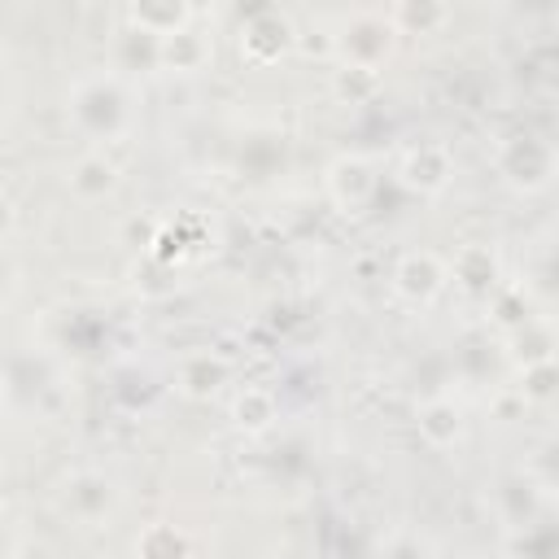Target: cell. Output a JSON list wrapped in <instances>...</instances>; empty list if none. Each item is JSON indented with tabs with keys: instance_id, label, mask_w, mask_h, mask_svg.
Segmentation results:
<instances>
[{
	"instance_id": "cell-1",
	"label": "cell",
	"mask_w": 559,
	"mask_h": 559,
	"mask_svg": "<svg viewBox=\"0 0 559 559\" xmlns=\"http://www.w3.org/2000/svg\"><path fill=\"white\" fill-rule=\"evenodd\" d=\"M498 170L515 192H546L555 179V148L542 135H511L498 148Z\"/></svg>"
},
{
	"instance_id": "cell-2",
	"label": "cell",
	"mask_w": 559,
	"mask_h": 559,
	"mask_svg": "<svg viewBox=\"0 0 559 559\" xmlns=\"http://www.w3.org/2000/svg\"><path fill=\"white\" fill-rule=\"evenodd\" d=\"M297 44V26L288 13L280 9H253L240 26V52L253 61V66H271L280 61L288 48Z\"/></svg>"
},
{
	"instance_id": "cell-3",
	"label": "cell",
	"mask_w": 559,
	"mask_h": 559,
	"mask_svg": "<svg viewBox=\"0 0 559 559\" xmlns=\"http://www.w3.org/2000/svg\"><path fill=\"white\" fill-rule=\"evenodd\" d=\"M445 280H450L445 262H441L437 253H428V249L402 253L397 266H393V288H397V297H406V301H415V306L437 301L441 288H445Z\"/></svg>"
},
{
	"instance_id": "cell-4",
	"label": "cell",
	"mask_w": 559,
	"mask_h": 559,
	"mask_svg": "<svg viewBox=\"0 0 559 559\" xmlns=\"http://www.w3.org/2000/svg\"><path fill=\"white\" fill-rule=\"evenodd\" d=\"M454 175V162L445 153V144H415L402 162H397V183L419 192V197H437Z\"/></svg>"
},
{
	"instance_id": "cell-5",
	"label": "cell",
	"mask_w": 559,
	"mask_h": 559,
	"mask_svg": "<svg viewBox=\"0 0 559 559\" xmlns=\"http://www.w3.org/2000/svg\"><path fill=\"white\" fill-rule=\"evenodd\" d=\"M66 188H70L74 201L96 205V201L114 197V188H118V166H114L105 153H83V157L70 162V170H66Z\"/></svg>"
},
{
	"instance_id": "cell-6",
	"label": "cell",
	"mask_w": 559,
	"mask_h": 559,
	"mask_svg": "<svg viewBox=\"0 0 559 559\" xmlns=\"http://www.w3.org/2000/svg\"><path fill=\"white\" fill-rule=\"evenodd\" d=\"M328 192H332V201L345 205V210L367 205L371 192H376V170H371V162L358 157V153L336 157V162L328 166Z\"/></svg>"
},
{
	"instance_id": "cell-7",
	"label": "cell",
	"mask_w": 559,
	"mask_h": 559,
	"mask_svg": "<svg viewBox=\"0 0 559 559\" xmlns=\"http://www.w3.org/2000/svg\"><path fill=\"white\" fill-rule=\"evenodd\" d=\"M192 17H197V9L183 4V0H140V4H127V22L140 35H153V44L175 35V31H183V26H192Z\"/></svg>"
},
{
	"instance_id": "cell-8",
	"label": "cell",
	"mask_w": 559,
	"mask_h": 559,
	"mask_svg": "<svg viewBox=\"0 0 559 559\" xmlns=\"http://www.w3.org/2000/svg\"><path fill=\"white\" fill-rule=\"evenodd\" d=\"M153 61L162 70H170V74H197L210 61V39L201 31H192V26H183V31H175V35L153 44Z\"/></svg>"
},
{
	"instance_id": "cell-9",
	"label": "cell",
	"mask_w": 559,
	"mask_h": 559,
	"mask_svg": "<svg viewBox=\"0 0 559 559\" xmlns=\"http://www.w3.org/2000/svg\"><path fill=\"white\" fill-rule=\"evenodd\" d=\"M415 428H419L424 445L450 450V445L463 441V411H459L450 397H428V402H419V411H415Z\"/></svg>"
},
{
	"instance_id": "cell-10",
	"label": "cell",
	"mask_w": 559,
	"mask_h": 559,
	"mask_svg": "<svg viewBox=\"0 0 559 559\" xmlns=\"http://www.w3.org/2000/svg\"><path fill=\"white\" fill-rule=\"evenodd\" d=\"M114 507V485L100 472H79L66 480V511L83 524H96Z\"/></svg>"
},
{
	"instance_id": "cell-11",
	"label": "cell",
	"mask_w": 559,
	"mask_h": 559,
	"mask_svg": "<svg viewBox=\"0 0 559 559\" xmlns=\"http://www.w3.org/2000/svg\"><path fill=\"white\" fill-rule=\"evenodd\" d=\"M175 380H179V393L188 397H214L231 380V362L223 354H188Z\"/></svg>"
},
{
	"instance_id": "cell-12",
	"label": "cell",
	"mask_w": 559,
	"mask_h": 559,
	"mask_svg": "<svg viewBox=\"0 0 559 559\" xmlns=\"http://www.w3.org/2000/svg\"><path fill=\"white\" fill-rule=\"evenodd\" d=\"M393 35H432L437 26L450 22V4H437V0H402L393 9H384Z\"/></svg>"
},
{
	"instance_id": "cell-13",
	"label": "cell",
	"mask_w": 559,
	"mask_h": 559,
	"mask_svg": "<svg viewBox=\"0 0 559 559\" xmlns=\"http://www.w3.org/2000/svg\"><path fill=\"white\" fill-rule=\"evenodd\" d=\"M384 87V74L380 66H358V61H336L332 70V92L345 100V105H371Z\"/></svg>"
},
{
	"instance_id": "cell-14",
	"label": "cell",
	"mask_w": 559,
	"mask_h": 559,
	"mask_svg": "<svg viewBox=\"0 0 559 559\" xmlns=\"http://www.w3.org/2000/svg\"><path fill=\"white\" fill-rule=\"evenodd\" d=\"M445 271H454V284H459V288H467V293L480 297V293H489L493 280H498V258H493L489 245H463L459 258H454V266H445Z\"/></svg>"
},
{
	"instance_id": "cell-15",
	"label": "cell",
	"mask_w": 559,
	"mask_h": 559,
	"mask_svg": "<svg viewBox=\"0 0 559 559\" xmlns=\"http://www.w3.org/2000/svg\"><path fill=\"white\" fill-rule=\"evenodd\" d=\"M231 424H236L245 437H262V432L275 424V393H271V389H258V384H245V389L231 397Z\"/></svg>"
},
{
	"instance_id": "cell-16",
	"label": "cell",
	"mask_w": 559,
	"mask_h": 559,
	"mask_svg": "<svg viewBox=\"0 0 559 559\" xmlns=\"http://www.w3.org/2000/svg\"><path fill=\"white\" fill-rule=\"evenodd\" d=\"M135 559H192V542L175 524H148L135 537Z\"/></svg>"
},
{
	"instance_id": "cell-17",
	"label": "cell",
	"mask_w": 559,
	"mask_h": 559,
	"mask_svg": "<svg viewBox=\"0 0 559 559\" xmlns=\"http://www.w3.org/2000/svg\"><path fill=\"white\" fill-rule=\"evenodd\" d=\"M520 397L524 402H550L555 397V358H524Z\"/></svg>"
},
{
	"instance_id": "cell-18",
	"label": "cell",
	"mask_w": 559,
	"mask_h": 559,
	"mask_svg": "<svg viewBox=\"0 0 559 559\" xmlns=\"http://www.w3.org/2000/svg\"><path fill=\"white\" fill-rule=\"evenodd\" d=\"M13 227H17V210H13V201L0 192V240H9Z\"/></svg>"
},
{
	"instance_id": "cell-19",
	"label": "cell",
	"mask_w": 559,
	"mask_h": 559,
	"mask_svg": "<svg viewBox=\"0 0 559 559\" xmlns=\"http://www.w3.org/2000/svg\"><path fill=\"white\" fill-rule=\"evenodd\" d=\"M4 389H9V367L0 362V393H4Z\"/></svg>"
}]
</instances>
